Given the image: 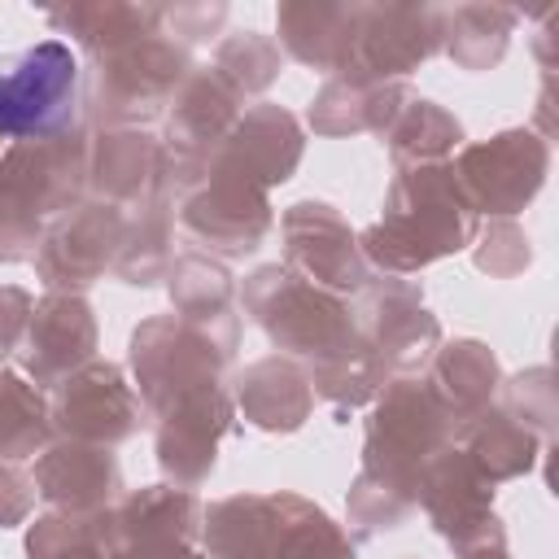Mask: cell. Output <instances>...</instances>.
I'll return each mask as SVG.
<instances>
[{
	"label": "cell",
	"instance_id": "1",
	"mask_svg": "<svg viewBox=\"0 0 559 559\" xmlns=\"http://www.w3.org/2000/svg\"><path fill=\"white\" fill-rule=\"evenodd\" d=\"M79 57L61 39H39L0 57V135H57L79 114Z\"/></svg>",
	"mask_w": 559,
	"mask_h": 559
}]
</instances>
